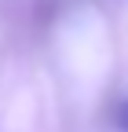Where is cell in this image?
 Listing matches in <instances>:
<instances>
[{
    "instance_id": "1",
    "label": "cell",
    "mask_w": 128,
    "mask_h": 132,
    "mask_svg": "<svg viewBox=\"0 0 128 132\" xmlns=\"http://www.w3.org/2000/svg\"><path fill=\"white\" fill-rule=\"evenodd\" d=\"M121 125H124V132H128V99H124V106H121Z\"/></svg>"
}]
</instances>
